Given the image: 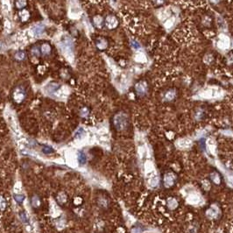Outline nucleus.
<instances>
[{
    "instance_id": "17",
    "label": "nucleus",
    "mask_w": 233,
    "mask_h": 233,
    "mask_svg": "<svg viewBox=\"0 0 233 233\" xmlns=\"http://www.w3.org/2000/svg\"><path fill=\"white\" fill-rule=\"evenodd\" d=\"M13 198L17 202V203L22 204L24 200H25V196L24 195H20V194H14L13 195Z\"/></svg>"
},
{
    "instance_id": "26",
    "label": "nucleus",
    "mask_w": 233,
    "mask_h": 233,
    "mask_svg": "<svg viewBox=\"0 0 233 233\" xmlns=\"http://www.w3.org/2000/svg\"><path fill=\"white\" fill-rule=\"evenodd\" d=\"M154 1L156 5H161L164 2V0H154Z\"/></svg>"
},
{
    "instance_id": "24",
    "label": "nucleus",
    "mask_w": 233,
    "mask_h": 233,
    "mask_svg": "<svg viewBox=\"0 0 233 233\" xmlns=\"http://www.w3.org/2000/svg\"><path fill=\"white\" fill-rule=\"evenodd\" d=\"M131 46L135 49H138L139 48H140V45H139L137 41H131Z\"/></svg>"
},
{
    "instance_id": "2",
    "label": "nucleus",
    "mask_w": 233,
    "mask_h": 233,
    "mask_svg": "<svg viewBox=\"0 0 233 233\" xmlns=\"http://www.w3.org/2000/svg\"><path fill=\"white\" fill-rule=\"evenodd\" d=\"M127 119L124 114H118L114 118V124L118 130H122L126 126Z\"/></svg>"
},
{
    "instance_id": "6",
    "label": "nucleus",
    "mask_w": 233,
    "mask_h": 233,
    "mask_svg": "<svg viewBox=\"0 0 233 233\" xmlns=\"http://www.w3.org/2000/svg\"><path fill=\"white\" fill-rule=\"evenodd\" d=\"M51 50H52L51 46H50V44L48 43V42H44V43L41 45V46H40V52H41V54L44 55H49V54L51 53Z\"/></svg>"
},
{
    "instance_id": "15",
    "label": "nucleus",
    "mask_w": 233,
    "mask_h": 233,
    "mask_svg": "<svg viewBox=\"0 0 233 233\" xmlns=\"http://www.w3.org/2000/svg\"><path fill=\"white\" fill-rule=\"evenodd\" d=\"M26 4H27V0H16V3H15L16 7L20 10H23L26 7Z\"/></svg>"
},
{
    "instance_id": "5",
    "label": "nucleus",
    "mask_w": 233,
    "mask_h": 233,
    "mask_svg": "<svg viewBox=\"0 0 233 233\" xmlns=\"http://www.w3.org/2000/svg\"><path fill=\"white\" fill-rule=\"evenodd\" d=\"M96 45H97L98 49L104 50L105 48H107V46H108V41L106 40V39H104L103 37H99L96 40Z\"/></svg>"
},
{
    "instance_id": "16",
    "label": "nucleus",
    "mask_w": 233,
    "mask_h": 233,
    "mask_svg": "<svg viewBox=\"0 0 233 233\" xmlns=\"http://www.w3.org/2000/svg\"><path fill=\"white\" fill-rule=\"evenodd\" d=\"M14 58L17 61H24L26 59V54L23 51H18L15 55H14Z\"/></svg>"
},
{
    "instance_id": "10",
    "label": "nucleus",
    "mask_w": 233,
    "mask_h": 233,
    "mask_svg": "<svg viewBox=\"0 0 233 233\" xmlns=\"http://www.w3.org/2000/svg\"><path fill=\"white\" fill-rule=\"evenodd\" d=\"M77 161H78V163H79L81 166L86 164L87 157H86L85 153H84L82 151H78V152H77Z\"/></svg>"
},
{
    "instance_id": "18",
    "label": "nucleus",
    "mask_w": 233,
    "mask_h": 233,
    "mask_svg": "<svg viewBox=\"0 0 233 233\" xmlns=\"http://www.w3.org/2000/svg\"><path fill=\"white\" fill-rule=\"evenodd\" d=\"M31 54L35 56V57H39L40 55H41V52H40V48H39L38 46H33L31 50Z\"/></svg>"
},
{
    "instance_id": "8",
    "label": "nucleus",
    "mask_w": 233,
    "mask_h": 233,
    "mask_svg": "<svg viewBox=\"0 0 233 233\" xmlns=\"http://www.w3.org/2000/svg\"><path fill=\"white\" fill-rule=\"evenodd\" d=\"M93 24H94V26L96 27L101 28L104 25V19L101 16L97 15V16H95L94 19H93Z\"/></svg>"
},
{
    "instance_id": "22",
    "label": "nucleus",
    "mask_w": 233,
    "mask_h": 233,
    "mask_svg": "<svg viewBox=\"0 0 233 233\" xmlns=\"http://www.w3.org/2000/svg\"><path fill=\"white\" fill-rule=\"evenodd\" d=\"M44 32V27L43 26H37L34 28V33L36 36H39L40 34H42Z\"/></svg>"
},
{
    "instance_id": "7",
    "label": "nucleus",
    "mask_w": 233,
    "mask_h": 233,
    "mask_svg": "<svg viewBox=\"0 0 233 233\" xmlns=\"http://www.w3.org/2000/svg\"><path fill=\"white\" fill-rule=\"evenodd\" d=\"M61 87V85L59 83H56V82H51L49 83L48 86L46 87V91H48L49 94H53V93H55L57 89H59Z\"/></svg>"
},
{
    "instance_id": "4",
    "label": "nucleus",
    "mask_w": 233,
    "mask_h": 233,
    "mask_svg": "<svg viewBox=\"0 0 233 233\" xmlns=\"http://www.w3.org/2000/svg\"><path fill=\"white\" fill-rule=\"evenodd\" d=\"M218 48L221 49H226L229 48L230 46V39L227 36L225 35H220L218 42H217Z\"/></svg>"
},
{
    "instance_id": "3",
    "label": "nucleus",
    "mask_w": 233,
    "mask_h": 233,
    "mask_svg": "<svg viewBox=\"0 0 233 233\" xmlns=\"http://www.w3.org/2000/svg\"><path fill=\"white\" fill-rule=\"evenodd\" d=\"M105 22V25L108 28L110 29H113V28H116L118 25V21L117 19V18L113 15H109L107 16V18L105 19L104 20Z\"/></svg>"
},
{
    "instance_id": "25",
    "label": "nucleus",
    "mask_w": 233,
    "mask_h": 233,
    "mask_svg": "<svg viewBox=\"0 0 233 233\" xmlns=\"http://www.w3.org/2000/svg\"><path fill=\"white\" fill-rule=\"evenodd\" d=\"M166 97H167L168 99H172V98L174 97V91H171V92L169 91V92L167 93V96H166Z\"/></svg>"
},
{
    "instance_id": "13",
    "label": "nucleus",
    "mask_w": 233,
    "mask_h": 233,
    "mask_svg": "<svg viewBox=\"0 0 233 233\" xmlns=\"http://www.w3.org/2000/svg\"><path fill=\"white\" fill-rule=\"evenodd\" d=\"M19 18L21 19V20H22L23 22L27 21V20L29 19V18H30V13H29V12H28L27 10L23 9V10L19 12Z\"/></svg>"
},
{
    "instance_id": "19",
    "label": "nucleus",
    "mask_w": 233,
    "mask_h": 233,
    "mask_svg": "<svg viewBox=\"0 0 233 233\" xmlns=\"http://www.w3.org/2000/svg\"><path fill=\"white\" fill-rule=\"evenodd\" d=\"M42 152H43L45 154H51V153H55V150H54L51 147H48V146H43Z\"/></svg>"
},
{
    "instance_id": "9",
    "label": "nucleus",
    "mask_w": 233,
    "mask_h": 233,
    "mask_svg": "<svg viewBox=\"0 0 233 233\" xmlns=\"http://www.w3.org/2000/svg\"><path fill=\"white\" fill-rule=\"evenodd\" d=\"M136 91L138 93L139 95H142L147 91V84L145 82H138L135 86Z\"/></svg>"
},
{
    "instance_id": "20",
    "label": "nucleus",
    "mask_w": 233,
    "mask_h": 233,
    "mask_svg": "<svg viewBox=\"0 0 233 233\" xmlns=\"http://www.w3.org/2000/svg\"><path fill=\"white\" fill-rule=\"evenodd\" d=\"M19 217H20V220H21L22 223H29L28 217H27L26 214L24 211L19 212Z\"/></svg>"
},
{
    "instance_id": "11",
    "label": "nucleus",
    "mask_w": 233,
    "mask_h": 233,
    "mask_svg": "<svg viewBox=\"0 0 233 233\" xmlns=\"http://www.w3.org/2000/svg\"><path fill=\"white\" fill-rule=\"evenodd\" d=\"M89 113H90L89 109H88L87 106H83V107H82V108L80 109V111H79V115H80V117L82 118H87L89 116Z\"/></svg>"
},
{
    "instance_id": "27",
    "label": "nucleus",
    "mask_w": 233,
    "mask_h": 233,
    "mask_svg": "<svg viewBox=\"0 0 233 233\" xmlns=\"http://www.w3.org/2000/svg\"><path fill=\"white\" fill-rule=\"evenodd\" d=\"M113 1H116V0H113Z\"/></svg>"
},
{
    "instance_id": "14",
    "label": "nucleus",
    "mask_w": 233,
    "mask_h": 233,
    "mask_svg": "<svg viewBox=\"0 0 233 233\" xmlns=\"http://www.w3.org/2000/svg\"><path fill=\"white\" fill-rule=\"evenodd\" d=\"M31 203L32 205L33 208H39L41 204V202H40V199L38 196L34 195L32 197V200H31Z\"/></svg>"
},
{
    "instance_id": "1",
    "label": "nucleus",
    "mask_w": 233,
    "mask_h": 233,
    "mask_svg": "<svg viewBox=\"0 0 233 233\" xmlns=\"http://www.w3.org/2000/svg\"><path fill=\"white\" fill-rule=\"evenodd\" d=\"M26 95V89L22 87H18L12 92V99L15 103L20 104L25 100Z\"/></svg>"
},
{
    "instance_id": "23",
    "label": "nucleus",
    "mask_w": 233,
    "mask_h": 233,
    "mask_svg": "<svg viewBox=\"0 0 233 233\" xmlns=\"http://www.w3.org/2000/svg\"><path fill=\"white\" fill-rule=\"evenodd\" d=\"M6 207V201L4 197L0 196V209H5Z\"/></svg>"
},
{
    "instance_id": "21",
    "label": "nucleus",
    "mask_w": 233,
    "mask_h": 233,
    "mask_svg": "<svg viewBox=\"0 0 233 233\" xmlns=\"http://www.w3.org/2000/svg\"><path fill=\"white\" fill-rule=\"evenodd\" d=\"M83 134H84V130L82 128H79L75 133V138H81L83 136Z\"/></svg>"
},
{
    "instance_id": "12",
    "label": "nucleus",
    "mask_w": 233,
    "mask_h": 233,
    "mask_svg": "<svg viewBox=\"0 0 233 233\" xmlns=\"http://www.w3.org/2000/svg\"><path fill=\"white\" fill-rule=\"evenodd\" d=\"M56 201H57L58 204L62 205V204L66 203V202L68 201V197H67V196H66L65 193H62H62H60V194L57 196V197H56Z\"/></svg>"
}]
</instances>
